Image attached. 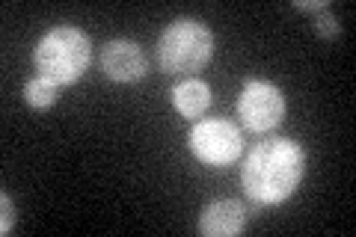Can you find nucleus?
I'll use <instances>...</instances> for the list:
<instances>
[{"mask_svg": "<svg viewBox=\"0 0 356 237\" xmlns=\"http://www.w3.org/2000/svg\"><path fill=\"white\" fill-rule=\"evenodd\" d=\"M33 63H36L39 77H48L57 86H72L86 74L89 63H92V44L83 30L60 24L39 39Z\"/></svg>", "mask_w": 356, "mask_h": 237, "instance_id": "obj_2", "label": "nucleus"}, {"mask_svg": "<svg viewBox=\"0 0 356 237\" xmlns=\"http://www.w3.org/2000/svg\"><path fill=\"white\" fill-rule=\"evenodd\" d=\"M214 56V36L196 18H178L158 39V65L163 74H196Z\"/></svg>", "mask_w": 356, "mask_h": 237, "instance_id": "obj_3", "label": "nucleus"}, {"mask_svg": "<svg viewBox=\"0 0 356 237\" xmlns=\"http://www.w3.org/2000/svg\"><path fill=\"white\" fill-rule=\"evenodd\" d=\"M306 154L300 142L288 137H270L247 154L241 184L255 205H280L303 181Z\"/></svg>", "mask_w": 356, "mask_h": 237, "instance_id": "obj_1", "label": "nucleus"}, {"mask_svg": "<svg viewBox=\"0 0 356 237\" xmlns=\"http://www.w3.org/2000/svg\"><path fill=\"white\" fill-rule=\"evenodd\" d=\"M102 65L110 81H116V83H134L140 77H146L149 72V60L143 54V48L128 39L107 42L102 51Z\"/></svg>", "mask_w": 356, "mask_h": 237, "instance_id": "obj_6", "label": "nucleus"}, {"mask_svg": "<svg viewBox=\"0 0 356 237\" xmlns=\"http://www.w3.org/2000/svg\"><path fill=\"white\" fill-rule=\"evenodd\" d=\"M172 104L187 119L202 116L211 104V86L205 81H196V77H187L172 89Z\"/></svg>", "mask_w": 356, "mask_h": 237, "instance_id": "obj_8", "label": "nucleus"}, {"mask_svg": "<svg viewBox=\"0 0 356 237\" xmlns=\"http://www.w3.org/2000/svg\"><path fill=\"white\" fill-rule=\"evenodd\" d=\"M315 33L321 39H336L339 33H341V27H339V18L330 13V9H324V13H318L315 15Z\"/></svg>", "mask_w": 356, "mask_h": 237, "instance_id": "obj_10", "label": "nucleus"}, {"mask_svg": "<svg viewBox=\"0 0 356 237\" xmlns=\"http://www.w3.org/2000/svg\"><path fill=\"white\" fill-rule=\"evenodd\" d=\"M191 152L208 166H226L241 157L243 137L226 119H205L191 131Z\"/></svg>", "mask_w": 356, "mask_h": 237, "instance_id": "obj_5", "label": "nucleus"}, {"mask_svg": "<svg viewBox=\"0 0 356 237\" xmlns=\"http://www.w3.org/2000/svg\"><path fill=\"white\" fill-rule=\"evenodd\" d=\"M0 205H3V220H0V231L9 234V231H13V225H15V205H13V199H9V193L0 196Z\"/></svg>", "mask_w": 356, "mask_h": 237, "instance_id": "obj_11", "label": "nucleus"}, {"mask_svg": "<svg viewBox=\"0 0 356 237\" xmlns=\"http://www.w3.org/2000/svg\"><path fill=\"white\" fill-rule=\"evenodd\" d=\"M294 6L297 9H303V13H324V9H330L327 0H294Z\"/></svg>", "mask_w": 356, "mask_h": 237, "instance_id": "obj_12", "label": "nucleus"}, {"mask_svg": "<svg viewBox=\"0 0 356 237\" xmlns=\"http://www.w3.org/2000/svg\"><path fill=\"white\" fill-rule=\"evenodd\" d=\"M238 116L255 133L273 131L285 119V95L270 81H247L238 98Z\"/></svg>", "mask_w": 356, "mask_h": 237, "instance_id": "obj_4", "label": "nucleus"}, {"mask_svg": "<svg viewBox=\"0 0 356 237\" xmlns=\"http://www.w3.org/2000/svg\"><path fill=\"white\" fill-rule=\"evenodd\" d=\"M60 89L63 86L48 81V77H33V81H27V86H24V101L33 110H48V107L57 104Z\"/></svg>", "mask_w": 356, "mask_h": 237, "instance_id": "obj_9", "label": "nucleus"}, {"mask_svg": "<svg viewBox=\"0 0 356 237\" xmlns=\"http://www.w3.org/2000/svg\"><path fill=\"white\" fill-rule=\"evenodd\" d=\"M250 211L238 199H217L199 217V234L202 237H232L241 234L247 225Z\"/></svg>", "mask_w": 356, "mask_h": 237, "instance_id": "obj_7", "label": "nucleus"}]
</instances>
